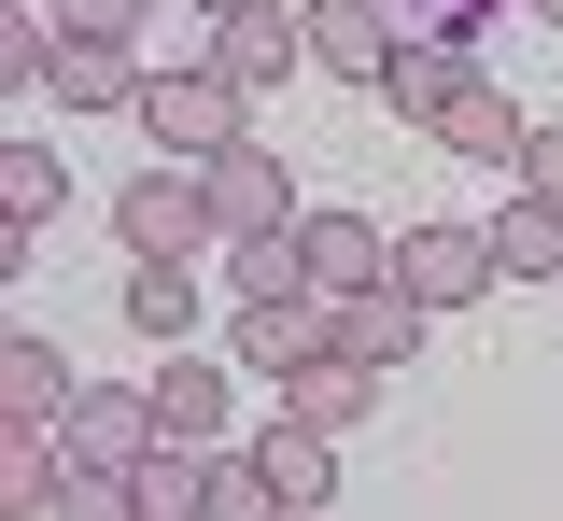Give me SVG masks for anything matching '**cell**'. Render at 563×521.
I'll return each mask as SVG.
<instances>
[{"label": "cell", "instance_id": "10", "mask_svg": "<svg viewBox=\"0 0 563 521\" xmlns=\"http://www.w3.org/2000/svg\"><path fill=\"white\" fill-rule=\"evenodd\" d=\"M422 324H437V310H422L409 282H366V297H339V353H352V367H380V380H395V367L422 353Z\"/></svg>", "mask_w": 563, "mask_h": 521}, {"label": "cell", "instance_id": "6", "mask_svg": "<svg viewBox=\"0 0 563 521\" xmlns=\"http://www.w3.org/2000/svg\"><path fill=\"white\" fill-rule=\"evenodd\" d=\"M211 225H225V254H240V240H296V169H282L268 142H240V155H211Z\"/></svg>", "mask_w": 563, "mask_h": 521}, {"label": "cell", "instance_id": "17", "mask_svg": "<svg viewBox=\"0 0 563 521\" xmlns=\"http://www.w3.org/2000/svg\"><path fill=\"white\" fill-rule=\"evenodd\" d=\"M254 465H268L282 521H324V494H339V437H310V423H268V437H254Z\"/></svg>", "mask_w": 563, "mask_h": 521}, {"label": "cell", "instance_id": "14", "mask_svg": "<svg viewBox=\"0 0 563 521\" xmlns=\"http://www.w3.org/2000/svg\"><path fill=\"white\" fill-rule=\"evenodd\" d=\"M465 85H479V43H422V29H409V43H395V71H380V99H395L409 128H437Z\"/></svg>", "mask_w": 563, "mask_h": 521}, {"label": "cell", "instance_id": "8", "mask_svg": "<svg viewBox=\"0 0 563 521\" xmlns=\"http://www.w3.org/2000/svg\"><path fill=\"white\" fill-rule=\"evenodd\" d=\"M57 437H70V465H141V451L169 437V423H155V395H128V380H85Z\"/></svg>", "mask_w": 563, "mask_h": 521}, {"label": "cell", "instance_id": "25", "mask_svg": "<svg viewBox=\"0 0 563 521\" xmlns=\"http://www.w3.org/2000/svg\"><path fill=\"white\" fill-rule=\"evenodd\" d=\"M198 521H282L268 465H254V451H211V508H198Z\"/></svg>", "mask_w": 563, "mask_h": 521}, {"label": "cell", "instance_id": "27", "mask_svg": "<svg viewBox=\"0 0 563 521\" xmlns=\"http://www.w3.org/2000/svg\"><path fill=\"white\" fill-rule=\"evenodd\" d=\"M507 184H521V198H550V212H563V113L536 128V142H521V169H507Z\"/></svg>", "mask_w": 563, "mask_h": 521}, {"label": "cell", "instance_id": "5", "mask_svg": "<svg viewBox=\"0 0 563 521\" xmlns=\"http://www.w3.org/2000/svg\"><path fill=\"white\" fill-rule=\"evenodd\" d=\"M395 282H409L422 310H479L507 268H493V225H409L395 240Z\"/></svg>", "mask_w": 563, "mask_h": 521}, {"label": "cell", "instance_id": "23", "mask_svg": "<svg viewBox=\"0 0 563 521\" xmlns=\"http://www.w3.org/2000/svg\"><path fill=\"white\" fill-rule=\"evenodd\" d=\"M395 14H409L422 43H507V14H521V0H395Z\"/></svg>", "mask_w": 563, "mask_h": 521}, {"label": "cell", "instance_id": "20", "mask_svg": "<svg viewBox=\"0 0 563 521\" xmlns=\"http://www.w3.org/2000/svg\"><path fill=\"white\" fill-rule=\"evenodd\" d=\"M128 494H141V521H198V508H211V451L155 437V451L128 465Z\"/></svg>", "mask_w": 563, "mask_h": 521}, {"label": "cell", "instance_id": "11", "mask_svg": "<svg viewBox=\"0 0 563 521\" xmlns=\"http://www.w3.org/2000/svg\"><path fill=\"white\" fill-rule=\"evenodd\" d=\"M155 43H57V113H141Z\"/></svg>", "mask_w": 563, "mask_h": 521}, {"label": "cell", "instance_id": "9", "mask_svg": "<svg viewBox=\"0 0 563 521\" xmlns=\"http://www.w3.org/2000/svg\"><path fill=\"white\" fill-rule=\"evenodd\" d=\"M296 268H310L324 297H366V282H395V240H380L366 212H310L296 225Z\"/></svg>", "mask_w": 563, "mask_h": 521}, {"label": "cell", "instance_id": "19", "mask_svg": "<svg viewBox=\"0 0 563 521\" xmlns=\"http://www.w3.org/2000/svg\"><path fill=\"white\" fill-rule=\"evenodd\" d=\"M493 268H507V282H563V212H550V198L507 184V212H493Z\"/></svg>", "mask_w": 563, "mask_h": 521}, {"label": "cell", "instance_id": "22", "mask_svg": "<svg viewBox=\"0 0 563 521\" xmlns=\"http://www.w3.org/2000/svg\"><path fill=\"white\" fill-rule=\"evenodd\" d=\"M128 324L155 353H184V339H198V268H128Z\"/></svg>", "mask_w": 563, "mask_h": 521}, {"label": "cell", "instance_id": "28", "mask_svg": "<svg viewBox=\"0 0 563 521\" xmlns=\"http://www.w3.org/2000/svg\"><path fill=\"white\" fill-rule=\"evenodd\" d=\"M521 14H536V29H563V0H521Z\"/></svg>", "mask_w": 563, "mask_h": 521}, {"label": "cell", "instance_id": "21", "mask_svg": "<svg viewBox=\"0 0 563 521\" xmlns=\"http://www.w3.org/2000/svg\"><path fill=\"white\" fill-rule=\"evenodd\" d=\"M57 198H70L57 142H0V225H57Z\"/></svg>", "mask_w": 563, "mask_h": 521}, {"label": "cell", "instance_id": "7", "mask_svg": "<svg viewBox=\"0 0 563 521\" xmlns=\"http://www.w3.org/2000/svg\"><path fill=\"white\" fill-rule=\"evenodd\" d=\"M211 71H225V85H240V99H254V85H282V71H310V29H296L282 0H240V14L211 29Z\"/></svg>", "mask_w": 563, "mask_h": 521}, {"label": "cell", "instance_id": "13", "mask_svg": "<svg viewBox=\"0 0 563 521\" xmlns=\"http://www.w3.org/2000/svg\"><path fill=\"white\" fill-rule=\"evenodd\" d=\"M70 494V437L57 423H0V521H57Z\"/></svg>", "mask_w": 563, "mask_h": 521}, {"label": "cell", "instance_id": "4", "mask_svg": "<svg viewBox=\"0 0 563 521\" xmlns=\"http://www.w3.org/2000/svg\"><path fill=\"white\" fill-rule=\"evenodd\" d=\"M296 29H310V71H324V85H366V99H380L395 43H409V14H395V0H310Z\"/></svg>", "mask_w": 563, "mask_h": 521}, {"label": "cell", "instance_id": "18", "mask_svg": "<svg viewBox=\"0 0 563 521\" xmlns=\"http://www.w3.org/2000/svg\"><path fill=\"white\" fill-rule=\"evenodd\" d=\"M437 142L479 155V169H521V142H536V113H507V85H465L451 113H437Z\"/></svg>", "mask_w": 563, "mask_h": 521}, {"label": "cell", "instance_id": "29", "mask_svg": "<svg viewBox=\"0 0 563 521\" xmlns=\"http://www.w3.org/2000/svg\"><path fill=\"white\" fill-rule=\"evenodd\" d=\"M198 14H211V29H225V14H240V0H198Z\"/></svg>", "mask_w": 563, "mask_h": 521}, {"label": "cell", "instance_id": "3", "mask_svg": "<svg viewBox=\"0 0 563 521\" xmlns=\"http://www.w3.org/2000/svg\"><path fill=\"white\" fill-rule=\"evenodd\" d=\"M310 353H339V297H324V282L240 297V380H296Z\"/></svg>", "mask_w": 563, "mask_h": 521}, {"label": "cell", "instance_id": "2", "mask_svg": "<svg viewBox=\"0 0 563 521\" xmlns=\"http://www.w3.org/2000/svg\"><path fill=\"white\" fill-rule=\"evenodd\" d=\"M141 142L184 155V169L240 155V142H254V128H240V85L211 71V57H155V85H141Z\"/></svg>", "mask_w": 563, "mask_h": 521}, {"label": "cell", "instance_id": "12", "mask_svg": "<svg viewBox=\"0 0 563 521\" xmlns=\"http://www.w3.org/2000/svg\"><path fill=\"white\" fill-rule=\"evenodd\" d=\"M366 409H380V367H352V353H310L282 380V423H310V437H352Z\"/></svg>", "mask_w": 563, "mask_h": 521}, {"label": "cell", "instance_id": "15", "mask_svg": "<svg viewBox=\"0 0 563 521\" xmlns=\"http://www.w3.org/2000/svg\"><path fill=\"white\" fill-rule=\"evenodd\" d=\"M225 380H240V367H211V353H169L141 395H155V423H169L184 451H225Z\"/></svg>", "mask_w": 563, "mask_h": 521}, {"label": "cell", "instance_id": "26", "mask_svg": "<svg viewBox=\"0 0 563 521\" xmlns=\"http://www.w3.org/2000/svg\"><path fill=\"white\" fill-rule=\"evenodd\" d=\"M57 521H141V494H128V465H70V494H57Z\"/></svg>", "mask_w": 563, "mask_h": 521}, {"label": "cell", "instance_id": "30", "mask_svg": "<svg viewBox=\"0 0 563 521\" xmlns=\"http://www.w3.org/2000/svg\"><path fill=\"white\" fill-rule=\"evenodd\" d=\"M550 297H563V282H550Z\"/></svg>", "mask_w": 563, "mask_h": 521}, {"label": "cell", "instance_id": "16", "mask_svg": "<svg viewBox=\"0 0 563 521\" xmlns=\"http://www.w3.org/2000/svg\"><path fill=\"white\" fill-rule=\"evenodd\" d=\"M70 395H85V367L57 339H0V423H70Z\"/></svg>", "mask_w": 563, "mask_h": 521}, {"label": "cell", "instance_id": "24", "mask_svg": "<svg viewBox=\"0 0 563 521\" xmlns=\"http://www.w3.org/2000/svg\"><path fill=\"white\" fill-rule=\"evenodd\" d=\"M57 43H155V0H43Z\"/></svg>", "mask_w": 563, "mask_h": 521}, {"label": "cell", "instance_id": "1", "mask_svg": "<svg viewBox=\"0 0 563 521\" xmlns=\"http://www.w3.org/2000/svg\"><path fill=\"white\" fill-rule=\"evenodd\" d=\"M113 240H128V268H198V254H225V225H211V169H184V155L128 169Z\"/></svg>", "mask_w": 563, "mask_h": 521}]
</instances>
